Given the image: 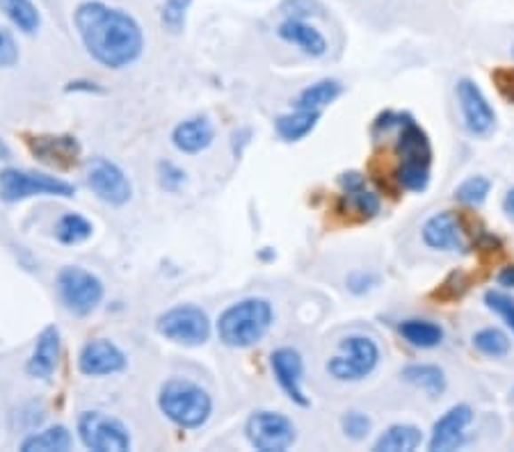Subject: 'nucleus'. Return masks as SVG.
I'll return each instance as SVG.
<instances>
[{"instance_id":"f257e3e1","label":"nucleus","mask_w":514,"mask_h":452,"mask_svg":"<svg viewBox=\"0 0 514 452\" xmlns=\"http://www.w3.org/2000/svg\"><path fill=\"white\" fill-rule=\"evenodd\" d=\"M74 23L87 53L107 69H123L142 55L145 35L129 12L90 0L78 5Z\"/></svg>"},{"instance_id":"f03ea898","label":"nucleus","mask_w":514,"mask_h":452,"mask_svg":"<svg viewBox=\"0 0 514 452\" xmlns=\"http://www.w3.org/2000/svg\"><path fill=\"white\" fill-rule=\"evenodd\" d=\"M274 320L273 304L263 297H247L231 304L217 320V336L226 347L245 350L265 338Z\"/></svg>"},{"instance_id":"7ed1b4c3","label":"nucleus","mask_w":514,"mask_h":452,"mask_svg":"<svg viewBox=\"0 0 514 452\" xmlns=\"http://www.w3.org/2000/svg\"><path fill=\"white\" fill-rule=\"evenodd\" d=\"M398 128L396 155L400 165L396 170V181L409 192H425L432 176V147L428 133L409 115H402Z\"/></svg>"},{"instance_id":"20e7f679","label":"nucleus","mask_w":514,"mask_h":452,"mask_svg":"<svg viewBox=\"0 0 514 452\" xmlns=\"http://www.w3.org/2000/svg\"><path fill=\"white\" fill-rule=\"evenodd\" d=\"M158 407L174 425L183 430H197L213 414L210 395L188 379H170L162 384Z\"/></svg>"},{"instance_id":"39448f33","label":"nucleus","mask_w":514,"mask_h":452,"mask_svg":"<svg viewBox=\"0 0 514 452\" xmlns=\"http://www.w3.org/2000/svg\"><path fill=\"white\" fill-rule=\"evenodd\" d=\"M74 186L62 178L49 174L23 170L0 171V199L7 203H17L30 197H74Z\"/></svg>"},{"instance_id":"423d86ee","label":"nucleus","mask_w":514,"mask_h":452,"mask_svg":"<svg viewBox=\"0 0 514 452\" xmlns=\"http://www.w3.org/2000/svg\"><path fill=\"white\" fill-rule=\"evenodd\" d=\"M55 288L62 306L74 315H90L103 299L101 279L78 266L62 267Z\"/></svg>"},{"instance_id":"0eeeda50","label":"nucleus","mask_w":514,"mask_h":452,"mask_svg":"<svg viewBox=\"0 0 514 452\" xmlns=\"http://www.w3.org/2000/svg\"><path fill=\"white\" fill-rule=\"evenodd\" d=\"M380 363V347L366 336H348L341 341V352L327 361V373L336 382H361Z\"/></svg>"},{"instance_id":"6e6552de","label":"nucleus","mask_w":514,"mask_h":452,"mask_svg":"<svg viewBox=\"0 0 514 452\" xmlns=\"http://www.w3.org/2000/svg\"><path fill=\"white\" fill-rule=\"evenodd\" d=\"M155 329L161 336H165L167 341L197 347L204 345L210 338V320L194 304H178L158 318Z\"/></svg>"},{"instance_id":"1a4fd4ad","label":"nucleus","mask_w":514,"mask_h":452,"mask_svg":"<svg viewBox=\"0 0 514 452\" xmlns=\"http://www.w3.org/2000/svg\"><path fill=\"white\" fill-rule=\"evenodd\" d=\"M247 441L261 452H286L297 441L293 421L279 411H254L245 423Z\"/></svg>"},{"instance_id":"9d476101","label":"nucleus","mask_w":514,"mask_h":452,"mask_svg":"<svg viewBox=\"0 0 514 452\" xmlns=\"http://www.w3.org/2000/svg\"><path fill=\"white\" fill-rule=\"evenodd\" d=\"M78 437L87 450L126 452L130 450V434L122 421L103 411H85L78 418Z\"/></svg>"},{"instance_id":"9b49d317","label":"nucleus","mask_w":514,"mask_h":452,"mask_svg":"<svg viewBox=\"0 0 514 452\" xmlns=\"http://www.w3.org/2000/svg\"><path fill=\"white\" fill-rule=\"evenodd\" d=\"M85 183L101 202L110 203V206H123L133 197L129 176L123 174L117 163L103 158V155L90 158L85 163Z\"/></svg>"},{"instance_id":"f8f14e48","label":"nucleus","mask_w":514,"mask_h":452,"mask_svg":"<svg viewBox=\"0 0 514 452\" xmlns=\"http://www.w3.org/2000/svg\"><path fill=\"white\" fill-rule=\"evenodd\" d=\"M455 94L457 101H460L462 122H464L466 133L473 135V138H487L496 126V112L489 106L487 96L482 94V90L471 78L457 80Z\"/></svg>"},{"instance_id":"ddd939ff","label":"nucleus","mask_w":514,"mask_h":452,"mask_svg":"<svg viewBox=\"0 0 514 452\" xmlns=\"http://www.w3.org/2000/svg\"><path fill=\"white\" fill-rule=\"evenodd\" d=\"M126 363H129L126 354L107 338H91L78 354V370L85 377H106V375L122 373Z\"/></svg>"},{"instance_id":"4468645a","label":"nucleus","mask_w":514,"mask_h":452,"mask_svg":"<svg viewBox=\"0 0 514 452\" xmlns=\"http://www.w3.org/2000/svg\"><path fill=\"white\" fill-rule=\"evenodd\" d=\"M270 366L277 384L281 386L290 402L300 407H309V398H306L304 389H302V375H304V363H302L300 352L293 347H279L270 357Z\"/></svg>"},{"instance_id":"2eb2a0df","label":"nucleus","mask_w":514,"mask_h":452,"mask_svg":"<svg viewBox=\"0 0 514 452\" xmlns=\"http://www.w3.org/2000/svg\"><path fill=\"white\" fill-rule=\"evenodd\" d=\"M473 421V409L469 405L450 407L439 421L434 423L432 437H430V450L450 452L464 446V430Z\"/></svg>"},{"instance_id":"dca6fc26","label":"nucleus","mask_w":514,"mask_h":452,"mask_svg":"<svg viewBox=\"0 0 514 452\" xmlns=\"http://www.w3.org/2000/svg\"><path fill=\"white\" fill-rule=\"evenodd\" d=\"M423 242L430 250L439 251H464V229H462L460 219L450 210L432 215L421 229Z\"/></svg>"},{"instance_id":"f3484780","label":"nucleus","mask_w":514,"mask_h":452,"mask_svg":"<svg viewBox=\"0 0 514 452\" xmlns=\"http://www.w3.org/2000/svg\"><path fill=\"white\" fill-rule=\"evenodd\" d=\"M59 352H62V341H59L58 327H46L37 336L35 350L26 363V373L35 379H49L55 373L59 361Z\"/></svg>"},{"instance_id":"a211bd4d","label":"nucleus","mask_w":514,"mask_h":452,"mask_svg":"<svg viewBox=\"0 0 514 452\" xmlns=\"http://www.w3.org/2000/svg\"><path fill=\"white\" fill-rule=\"evenodd\" d=\"M35 158L55 167H71L81 155V144L71 135H42L30 139Z\"/></svg>"},{"instance_id":"6ab92c4d","label":"nucleus","mask_w":514,"mask_h":452,"mask_svg":"<svg viewBox=\"0 0 514 452\" xmlns=\"http://www.w3.org/2000/svg\"><path fill=\"white\" fill-rule=\"evenodd\" d=\"M215 139V128L210 123L209 117H190L186 122L178 123L174 131H171V144L177 147L181 154H202L213 144Z\"/></svg>"},{"instance_id":"aec40b11","label":"nucleus","mask_w":514,"mask_h":452,"mask_svg":"<svg viewBox=\"0 0 514 452\" xmlns=\"http://www.w3.org/2000/svg\"><path fill=\"white\" fill-rule=\"evenodd\" d=\"M277 35L284 42L300 48L302 53H306L309 58H322L327 53V39L322 37V32L302 19H284L279 23Z\"/></svg>"},{"instance_id":"412c9836","label":"nucleus","mask_w":514,"mask_h":452,"mask_svg":"<svg viewBox=\"0 0 514 452\" xmlns=\"http://www.w3.org/2000/svg\"><path fill=\"white\" fill-rule=\"evenodd\" d=\"M398 334L402 336V341L409 343L412 347H418V350H432V347L444 343V329L432 320H402L398 325Z\"/></svg>"},{"instance_id":"4be33fe9","label":"nucleus","mask_w":514,"mask_h":452,"mask_svg":"<svg viewBox=\"0 0 514 452\" xmlns=\"http://www.w3.org/2000/svg\"><path fill=\"white\" fill-rule=\"evenodd\" d=\"M318 119H320V112L318 110H302V107H295L289 115H281L274 122L277 128V135L284 142H300L306 135L313 133V128L318 126Z\"/></svg>"},{"instance_id":"5701e85b","label":"nucleus","mask_w":514,"mask_h":452,"mask_svg":"<svg viewBox=\"0 0 514 452\" xmlns=\"http://www.w3.org/2000/svg\"><path fill=\"white\" fill-rule=\"evenodd\" d=\"M423 443V434L416 425H407V423H398L391 425L380 439L376 441L373 450L376 452H412Z\"/></svg>"},{"instance_id":"b1692460","label":"nucleus","mask_w":514,"mask_h":452,"mask_svg":"<svg viewBox=\"0 0 514 452\" xmlns=\"http://www.w3.org/2000/svg\"><path fill=\"white\" fill-rule=\"evenodd\" d=\"M74 446V437L65 425L46 427L42 432H35L30 437L23 439V452H67Z\"/></svg>"},{"instance_id":"393cba45","label":"nucleus","mask_w":514,"mask_h":452,"mask_svg":"<svg viewBox=\"0 0 514 452\" xmlns=\"http://www.w3.org/2000/svg\"><path fill=\"white\" fill-rule=\"evenodd\" d=\"M402 379L432 398L446 391V373L434 363H412V366L402 368Z\"/></svg>"},{"instance_id":"a878e982","label":"nucleus","mask_w":514,"mask_h":452,"mask_svg":"<svg viewBox=\"0 0 514 452\" xmlns=\"http://www.w3.org/2000/svg\"><path fill=\"white\" fill-rule=\"evenodd\" d=\"M343 94V85L334 78H322L313 85L304 87L300 91V96L295 99V107H302V110H318L322 112V107H327L329 103H334L338 96Z\"/></svg>"},{"instance_id":"bb28decb","label":"nucleus","mask_w":514,"mask_h":452,"mask_svg":"<svg viewBox=\"0 0 514 452\" xmlns=\"http://www.w3.org/2000/svg\"><path fill=\"white\" fill-rule=\"evenodd\" d=\"M0 12L26 35H33L42 26V16L33 0H0Z\"/></svg>"},{"instance_id":"cd10ccee","label":"nucleus","mask_w":514,"mask_h":452,"mask_svg":"<svg viewBox=\"0 0 514 452\" xmlns=\"http://www.w3.org/2000/svg\"><path fill=\"white\" fill-rule=\"evenodd\" d=\"M91 222L78 213H67L55 224V235L62 245H81L91 235Z\"/></svg>"},{"instance_id":"c85d7f7f","label":"nucleus","mask_w":514,"mask_h":452,"mask_svg":"<svg viewBox=\"0 0 514 452\" xmlns=\"http://www.w3.org/2000/svg\"><path fill=\"white\" fill-rule=\"evenodd\" d=\"M343 202H345V210H350V213H357L361 219L376 218L382 208L380 197H377L376 192L366 190V186L357 187V190L343 192Z\"/></svg>"},{"instance_id":"c756f323","label":"nucleus","mask_w":514,"mask_h":452,"mask_svg":"<svg viewBox=\"0 0 514 452\" xmlns=\"http://www.w3.org/2000/svg\"><path fill=\"white\" fill-rule=\"evenodd\" d=\"M473 347L485 357L501 359L510 352V336L498 327H487V329H480L473 336Z\"/></svg>"},{"instance_id":"7c9ffc66","label":"nucleus","mask_w":514,"mask_h":452,"mask_svg":"<svg viewBox=\"0 0 514 452\" xmlns=\"http://www.w3.org/2000/svg\"><path fill=\"white\" fill-rule=\"evenodd\" d=\"M489 190H492V181L485 176H469L466 181H462L455 187L457 202L466 203V206H482L487 199Z\"/></svg>"},{"instance_id":"2f4dec72","label":"nucleus","mask_w":514,"mask_h":452,"mask_svg":"<svg viewBox=\"0 0 514 452\" xmlns=\"http://www.w3.org/2000/svg\"><path fill=\"white\" fill-rule=\"evenodd\" d=\"M190 5L193 0H165V5L161 10V21L171 35H178L186 28V19H188Z\"/></svg>"},{"instance_id":"473e14b6","label":"nucleus","mask_w":514,"mask_h":452,"mask_svg":"<svg viewBox=\"0 0 514 452\" xmlns=\"http://www.w3.org/2000/svg\"><path fill=\"white\" fill-rule=\"evenodd\" d=\"M485 304H487L489 311H494L498 318L503 320L514 334V299L508 293H501V290H487L485 293Z\"/></svg>"},{"instance_id":"72a5a7b5","label":"nucleus","mask_w":514,"mask_h":452,"mask_svg":"<svg viewBox=\"0 0 514 452\" xmlns=\"http://www.w3.org/2000/svg\"><path fill=\"white\" fill-rule=\"evenodd\" d=\"M341 427L345 437L352 439V441H361V439L368 437L373 421H370L366 414H361V411H348V414L341 418Z\"/></svg>"},{"instance_id":"f704fd0d","label":"nucleus","mask_w":514,"mask_h":452,"mask_svg":"<svg viewBox=\"0 0 514 452\" xmlns=\"http://www.w3.org/2000/svg\"><path fill=\"white\" fill-rule=\"evenodd\" d=\"M281 14L286 19H309V16H322V5L318 0H284Z\"/></svg>"},{"instance_id":"c9c22d12","label":"nucleus","mask_w":514,"mask_h":452,"mask_svg":"<svg viewBox=\"0 0 514 452\" xmlns=\"http://www.w3.org/2000/svg\"><path fill=\"white\" fill-rule=\"evenodd\" d=\"M158 181H161L162 190L178 192L183 183H186V174H183V170H178L174 163L162 160V163H158Z\"/></svg>"},{"instance_id":"e433bc0d","label":"nucleus","mask_w":514,"mask_h":452,"mask_svg":"<svg viewBox=\"0 0 514 452\" xmlns=\"http://www.w3.org/2000/svg\"><path fill=\"white\" fill-rule=\"evenodd\" d=\"M19 62V46L12 32L0 26V69H10Z\"/></svg>"},{"instance_id":"4c0bfd02","label":"nucleus","mask_w":514,"mask_h":452,"mask_svg":"<svg viewBox=\"0 0 514 452\" xmlns=\"http://www.w3.org/2000/svg\"><path fill=\"white\" fill-rule=\"evenodd\" d=\"M377 283H380V277L373 274V272H352V274L348 277L350 293H354V295L368 293V290H373Z\"/></svg>"},{"instance_id":"58836bf2","label":"nucleus","mask_w":514,"mask_h":452,"mask_svg":"<svg viewBox=\"0 0 514 452\" xmlns=\"http://www.w3.org/2000/svg\"><path fill=\"white\" fill-rule=\"evenodd\" d=\"M494 83H496L498 91L503 94V99H508L510 103H514V67H501L492 74Z\"/></svg>"},{"instance_id":"ea45409f","label":"nucleus","mask_w":514,"mask_h":452,"mask_svg":"<svg viewBox=\"0 0 514 452\" xmlns=\"http://www.w3.org/2000/svg\"><path fill=\"white\" fill-rule=\"evenodd\" d=\"M338 183H341L343 192H348V190H357V187L366 186V178H364V174H360V171H345V174L338 176Z\"/></svg>"},{"instance_id":"a19ab883","label":"nucleus","mask_w":514,"mask_h":452,"mask_svg":"<svg viewBox=\"0 0 514 452\" xmlns=\"http://www.w3.org/2000/svg\"><path fill=\"white\" fill-rule=\"evenodd\" d=\"M498 286H503V288H512L514 290V266H508V267H503V270L498 272Z\"/></svg>"},{"instance_id":"79ce46f5","label":"nucleus","mask_w":514,"mask_h":452,"mask_svg":"<svg viewBox=\"0 0 514 452\" xmlns=\"http://www.w3.org/2000/svg\"><path fill=\"white\" fill-rule=\"evenodd\" d=\"M503 208H505V213H508L510 218H514V187L508 192V194H505Z\"/></svg>"},{"instance_id":"37998d69","label":"nucleus","mask_w":514,"mask_h":452,"mask_svg":"<svg viewBox=\"0 0 514 452\" xmlns=\"http://www.w3.org/2000/svg\"><path fill=\"white\" fill-rule=\"evenodd\" d=\"M12 158V151H10V147H7L3 139H0V160H10Z\"/></svg>"},{"instance_id":"c03bdc74","label":"nucleus","mask_w":514,"mask_h":452,"mask_svg":"<svg viewBox=\"0 0 514 452\" xmlns=\"http://www.w3.org/2000/svg\"><path fill=\"white\" fill-rule=\"evenodd\" d=\"M512 398H514V391H512Z\"/></svg>"}]
</instances>
